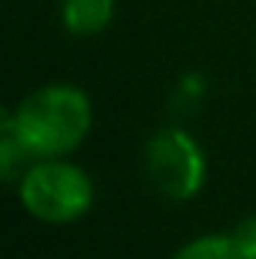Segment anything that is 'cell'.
Returning a JSON list of instances; mask_svg holds the SVG:
<instances>
[{"instance_id":"7","label":"cell","mask_w":256,"mask_h":259,"mask_svg":"<svg viewBox=\"0 0 256 259\" xmlns=\"http://www.w3.org/2000/svg\"><path fill=\"white\" fill-rule=\"evenodd\" d=\"M232 241H235L241 259H256V217L241 220V223L232 229Z\"/></svg>"},{"instance_id":"3","label":"cell","mask_w":256,"mask_h":259,"mask_svg":"<svg viewBox=\"0 0 256 259\" xmlns=\"http://www.w3.org/2000/svg\"><path fill=\"white\" fill-rule=\"evenodd\" d=\"M145 172L154 190L169 202H187L205 184V157L199 142L181 127L157 130L145 145Z\"/></svg>"},{"instance_id":"2","label":"cell","mask_w":256,"mask_h":259,"mask_svg":"<svg viewBox=\"0 0 256 259\" xmlns=\"http://www.w3.org/2000/svg\"><path fill=\"white\" fill-rule=\"evenodd\" d=\"M21 205L42 223H72L94 205V181L84 169L64 160H39L21 175Z\"/></svg>"},{"instance_id":"6","label":"cell","mask_w":256,"mask_h":259,"mask_svg":"<svg viewBox=\"0 0 256 259\" xmlns=\"http://www.w3.org/2000/svg\"><path fill=\"white\" fill-rule=\"evenodd\" d=\"M172 259H241L232 235H202L187 241Z\"/></svg>"},{"instance_id":"5","label":"cell","mask_w":256,"mask_h":259,"mask_svg":"<svg viewBox=\"0 0 256 259\" xmlns=\"http://www.w3.org/2000/svg\"><path fill=\"white\" fill-rule=\"evenodd\" d=\"M27 160H30V154H27V148L21 145L18 133L12 127V121H9V112H6L3 121H0V175H3V181H12L15 172H18Z\"/></svg>"},{"instance_id":"4","label":"cell","mask_w":256,"mask_h":259,"mask_svg":"<svg viewBox=\"0 0 256 259\" xmlns=\"http://www.w3.org/2000/svg\"><path fill=\"white\" fill-rule=\"evenodd\" d=\"M115 18V0H64L61 21L72 36L103 33Z\"/></svg>"},{"instance_id":"1","label":"cell","mask_w":256,"mask_h":259,"mask_svg":"<svg viewBox=\"0 0 256 259\" xmlns=\"http://www.w3.org/2000/svg\"><path fill=\"white\" fill-rule=\"evenodd\" d=\"M9 121L27 148L30 160H49L78 148L94 124V109L84 91L72 84H46L27 94Z\"/></svg>"}]
</instances>
